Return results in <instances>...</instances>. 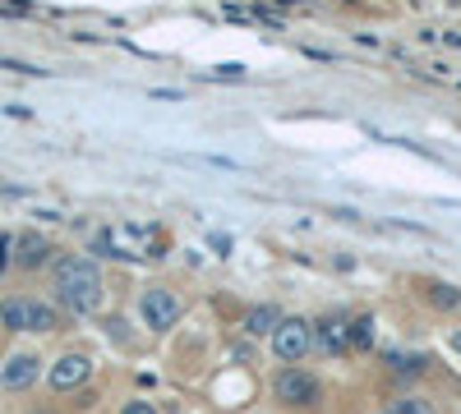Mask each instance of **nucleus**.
I'll list each match as a JSON object with an SVG mask.
<instances>
[{"label":"nucleus","mask_w":461,"mask_h":414,"mask_svg":"<svg viewBox=\"0 0 461 414\" xmlns=\"http://www.w3.org/2000/svg\"><path fill=\"white\" fill-rule=\"evenodd\" d=\"M452 350L461 354V331H452Z\"/></svg>","instance_id":"nucleus-20"},{"label":"nucleus","mask_w":461,"mask_h":414,"mask_svg":"<svg viewBox=\"0 0 461 414\" xmlns=\"http://www.w3.org/2000/svg\"><path fill=\"white\" fill-rule=\"evenodd\" d=\"M383 414H433V401L429 396H397L383 405Z\"/></svg>","instance_id":"nucleus-12"},{"label":"nucleus","mask_w":461,"mask_h":414,"mask_svg":"<svg viewBox=\"0 0 461 414\" xmlns=\"http://www.w3.org/2000/svg\"><path fill=\"white\" fill-rule=\"evenodd\" d=\"M212 78H245V65H217Z\"/></svg>","instance_id":"nucleus-17"},{"label":"nucleus","mask_w":461,"mask_h":414,"mask_svg":"<svg viewBox=\"0 0 461 414\" xmlns=\"http://www.w3.org/2000/svg\"><path fill=\"white\" fill-rule=\"evenodd\" d=\"M388 364H392V373H401V377H411V373H424L429 369V359L424 354H388Z\"/></svg>","instance_id":"nucleus-13"},{"label":"nucleus","mask_w":461,"mask_h":414,"mask_svg":"<svg viewBox=\"0 0 461 414\" xmlns=\"http://www.w3.org/2000/svg\"><path fill=\"white\" fill-rule=\"evenodd\" d=\"M51 281H56V304L70 313H93L102 304V272L93 258H78V254L61 258Z\"/></svg>","instance_id":"nucleus-1"},{"label":"nucleus","mask_w":461,"mask_h":414,"mask_svg":"<svg viewBox=\"0 0 461 414\" xmlns=\"http://www.w3.org/2000/svg\"><path fill=\"white\" fill-rule=\"evenodd\" d=\"M350 345H360V350H369V345H374V318H369V313L350 318Z\"/></svg>","instance_id":"nucleus-14"},{"label":"nucleus","mask_w":461,"mask_h":414,"mask_svg":"<svg viewBox=\"0 0 461 414\" xmlns=\"http://www.w3.org/2000/svg\"><path fill=\"white\" fill-rule=\"evenodd\" d=\"M424 299L433 304V309H443V313H448V309H461V290L448 286V281H429V286H424Z\"/></svg>","instance_id":"nucleus-11"},{"label":"nucleus","mask_w":461,"mask_h":414,"mask_svg":"<svg viewBox=\"0 0 461 414\" xmlns=\"http://www.w3.org/2000/svg\"><path fill=\"white\" fill-rule=\"evenodd\" d=\"M37 373H42V359L29 354V350H19V354H10L5 364H0V386H5V392H29V386L37 382Z\"/></svg>","instance_id":"nucleus-6"},{"label":"nucleus","mask_w":461,"mask_h":414,"mask_svg":"<svg viewBox=\"0 0 461 414\" xmlns=\"http://www.w3.org/2000/svg\"><path fill=\"white\" fill-rule=\"evenodd\" d=\"M314 337H318V350H328V354L350 350V318H342V313L318 318V322H314Z\"/></svg>","instance_id":"nucleus-7"},{"label":"nucleus","mask_w":461,"mask_h":414,"mask_svg":"<svg viewBox=\"0 0 461 414\" xmlns=\"http://www.w3.org/2000/svg\"><path fill=\"white\" fill-rule=\"evenodd\" d=\"M452 5H461V0H452Z\"/></svg>","instance_id":"nucleus-23"},{"label":"nucleus","mask_w":461,"mask_h":414,"mask_svg":"<svg viewBox=\"0 0 461 414\" xmlns=\"http://www.w3.org/2000/svg\"><path fill=\"white\" fill-rule=\"evenodd\" d=\"M61 327V313L51 309V304H37L33 299V331H56Z\"/></svg>","instance_id":"nucleus-15"},{"label":"nucleus","mask_w":461,"mask_h":414,"mask_svg":"<svg viewBox=\"0 0 461 414\" xmlns=\"http://www.w3.org/2000/svg\"><path fill=\"white\" fill-rule=\"evenodd\" d=\"M46 258H51V244H46V235L29 231V235H19V239H14V267H23V272H37V267H46Z\"/></svg>","instance_id":"nucleus-8"},{"label":"nucleus","mask_w":461,"mask_h":414,"mask_svg":"<svg viewBox=\"0 0 461 414\" xmlns=\"http://www.w3.org/2000/svg\"><path fill=\"white\" fill-rule=\"evenodd\" d=\"M240 327H245V337H273V331L282 327V309L277 304H254V309H245Z\"/></svg>","instance_id":"nucleus-9"},{"label":"nucleus","mask_w":461,"mask_h":414,"mask_svg":"<svg viewBox=\"0 0 461 414\" xmlns=\"http://www.w3.org/2000/svg\"><path fill=\"white\" fill-rule=\"evenodd\" d=\"M144 322L152 327V331H171L176 322H180V299L167 290V286H152V290H144Z\"/></svg>","instance_id":"nucleus-4"},{"label":"nucleus","mask_w":461,"mask_h":414,"mask_svg":"<svg viewBox=\"0 0 461 414\" xmlns=\"http://www.w3.org/2000/svg\"><path fill=\"white\" fill-rule=\"evenodd\" d=\"M0 322L10 331H33V299H5L0 304Z\"/></svg>","instance_id":"nucleus-10"},{"label":"nucleus","mask_w":461,"mask_h":414,"mask_svg":"<svg viewBox=\"0 0 461 414\" xmlns=\"http://www.w3.org/2000/svg\"><path fill=\"white\" fill-rule=\"evenodd\" d=\"M33 414H56V410H46V405H42V410H33Z\"/></svg>","instance_id":"nucleus-21"},{"label":"nucleus","mask_w":461,"mask_h":414,"mask_svg":"<svg viewBox=\"0 0 461 414\" xmlns=\"http://www.w3.org/2000/svg\"><path fill=\"white\" fill-rule=\"evenodd\" d=\"M314 345H318L314 322H305V318H282V327L273 331V354L282 364H305L314 354Z\"/></svg>","instance_id":"nucleus-3"},{"label":"nucleus","mask_w":461,"mask_h":414,"mask_svg":"<svg viewBox=\"0 0 461 414\" xmlns=\"http://www.w3.org/2000/svg\"><path fill=\"white\" fill-rule=\"evenodd\" d=\"M88 373H93V359L78 354V350H70V354H61L56 364H51L46 382H51V392H74V386L88 382Z\"/></svg>","instance_id":"nucleus-5"},{"label":"nucleus","mask_w":461,"mask_h":414,"mask_svg":"<svg viewBox=\"0 0 461 414\" xmlns=\"http://www.w3.org/2000/svg\"><path fill=\"white\" fill-rule=\"evenodd\" d=\"M120 414H157V405H152V401H129Z\"/></svg>","instance_id":"nucleus-18"},{"label":"nucleus","mask_w":461,"mask_h":414,"mask_svg":"<svg viewBox=\"0 0 461 414\" xmlns=\"http://www.w3.org/2000/svg\"><path fill=\"white\" fill-rule=\"evenodd\" d=\"M273 396H277L286 410H314V405L323 401V382H318L305 364H286V369H277V377H273Z\"/></svg>","instance_id":"nucleus-2"},{"label":"nucleus","mask_w":461,"mask_h":414,"mask_svg":"<svg viewBox=\"0 0 461 414\" xmlns=\"http://www.w3.org/2000/svg\"><path fill=\"white\" fill-rule=\"evenodd\" d=\"M0 69H14V74H42V69H33V65H23V61H0Z\"/></svg>","instance_id":"nucleus-19"},{"label":"nucleus","mask_w":461,"mask_h":414,"mask_svg":"<svg viewBox=\"0 0 461 414\" xmlns=\"http://www.w3.org/2000/svg\"><path fill=\"white\" fill-rule=\"evenodd\" d=\"M346 5H360V0H346Z\"/></svg>","instance_id":"nucleus-22"},{"label":"nucleus","mask_w":461,"mask_h":414,"mask_svg":"<svg viewBox=\"0 0 461 414\" xmlns=\"http://www.w3.org/2000/svg\"><path fill=\"white\" fill-rule=\"evenodd\" d=\"M10 263H14V239H10V235H0V272H5Z\"/></svg>","instance_id":"nucleus-16"}]
</instances>
